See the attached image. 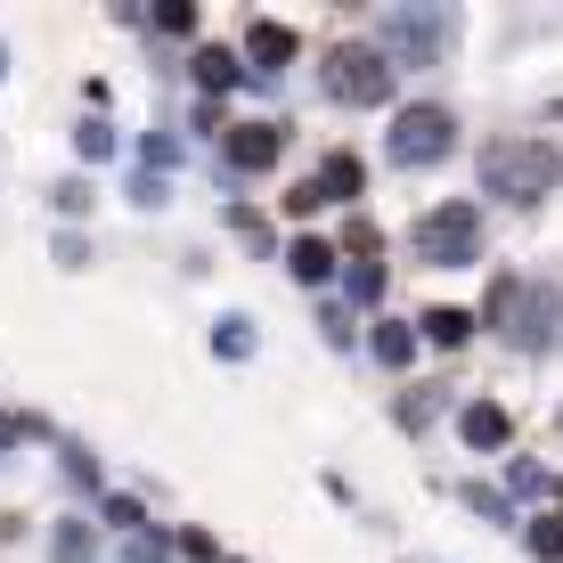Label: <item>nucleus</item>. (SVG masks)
Here are the masks:
<instances>
[{"label":"nucleus","instance_id":"9d476101","mask_svg":"<svg viewBox=\"0 0 563 563\" xmlns=\"http://www.w3.org/2000/svg\"><path fill=\"white\" fill-rule=\"evenodd\" d=\"M286 262H295L302 286H327V278H335V245H327V238H295V254H286Z\"/></svg>","mask_w":563,"mask_h":563},{"label":"nucleus","instance_id":"1a4fd4ad","mask_svg":"<svg viewBox=\"0 0 563 563\" xmlns=\"http://www.w3.org/2000/svg\"><path fill=\"white\" fill-rule=\"evenodd\" d=\"M417 327H424V343H450V352H457V343L474 335V310H457V302H433Z\"/></svg>","mask_w":563,"mask_h":563},{"label":"nucleus","instance_id":"0eeeda50","mask_svg":"<svg viewBox=\"0 0 563 563\" xmlns=\"http://www.w3.org/2000/svg\"><path fill=\"white\" fill-rule=\"evenodd\" d=\"M457 433L474 441V450H507V433H515V417L498 409V400H474V409L457 417Z\"/></svg>","mask_w":563,"mask_h":563},{"label":"nucleus","instance_id":"9b49d317","mask_svg":"<svg viewBox=\"0 0 563 563\" xmlns=\"http://www.w3.org/2000/svg\"><path fill=\"white\" fill-rule=\"evenodd\" d=\"M319 197H327V205L360 197V155H327V164H319Z\"/></svg>","mask_w":563,"mask_h":563},{"label":"nucleus","instance_id":"20e7f679","mask_svg":"<svg viewBox=\"0 0 563 563\" xmlns=\"http://www.w3.org/2000/svg\"><path fill=\"white\" fill-rule=\"evenodd\" d=\"M474 245H482V221H474V205H441V212H424L417 221V254L424 262H474Z\"/></svg>","mask_w":563,"mask_h":563},{"label":"nucleus","instance_id":"a211bd4d","mask_svg":"<svg viewBox=\"0 0 563 563\" xmlns=\"http://www.w3.org/2000/svg\"><path fill=\"white\" fill-rule=\"evenodd\" d=\"M352 295H360V302H376V295H384V269H376V262H360V269H352Z\"/></svg>","mask_w":563,"mask_h":563},{"label":"nucleus","instance_id":"7ed1b4c3","mask_svg":"<svg viewBox=\"0 0 563 563\" xmlns=\"http://www.w3.org/2000/svg\"><path fill=\"white\" fill-rule=\"evenodd\" d=\"M441 42H450V16L441 9H384V57L393 66H433L441 57Z\"/></svg>","mask_w":563,"mask_h":563},{"label":"nucleus","instance_id":"ddd939ff","mask_svg":"<svg viewBox=\"0 0 563 563\" xmlns=\"http://www.w3.org/2000/svg\"><path fill=\"white\" fill-rule=\"evenodd\" d=\"M197 82L205 90H229V82H238V57H229V49H197Z\"/></svg>","mask_w":563,"mask_h":563},{"label":"nucleus","instance_id":"4468645a","mask_svg":"<svg viewBox=\"0 0 563 563\" xmlns=\"http://www.w3.org/2000/svg\"><path fill=\"white\" fill-rule=\"evenodd\" d=\"M409 352H417V343H409V327H393V319H384V327H376V360H384V367H409Z\"/></svg>","mask_w":563,"mask_h":563},{"label":"nucleus","instance_id":"dca6fc26","mask_svg":"<svg viewBox=\"0 0 563 563\" xmlns=\"http://www.w3.org/2000/svg\"><path fill=\"white\" fill-rule=\"evenodd\" d=\"M155 25H164V33H197V9H188V0H164V9H155Z\"/></svg>","mask_w":563,"mask_h":563},{"label":"nucleus","instance_id":"6ab92c4d","mask_svg":"<svg viewBox=\"0 0 563 563\" xmlns=\"http://www.w3.org/2000/svg\"><path fill=\"white\" fill-rule=\"evenodd\" d=\"M343 245H352V254H376L384 238H376V221H352V229H343Z\"/></svg>","mask_w":563,"mask_h":563},{"label":"nucleus","instance_id":"423d86ee","mask_svg":"<svg viewBox=\"0 0 563 563\" xmlns=\"http://www.w3.org/2000/svg\"><path fill=\"white\" fill-rule=\"evenodd\" d=\"M286 155V123H238L229 131V164L238 172H269Z\"/></svg>","mask_w":563,"mask_h":563},{"label":"nucleus","instance_id":"aec40b11","mask_svg":"<svg viewBox=\"0 0 563 563\" xmlns=\"http://www.w3.org/2000/svg\"><path fill=\"white\" fill-rule=\"evenodd\" d=\"M319 205H327V197H319V172H310V180L295 188V197H286V212H319Z\"/></svg>","mask_w":563,"mask_h":563},{"label":"nucleus","instance_id":"f3484780","mask_svg":"<svg viewBox=\"0 0 563 563\" xmlns=\"http://www.w3.org/2000/svg\"><path fill=\"white\" fill-rule=\"evenodd\" d=\"M74 140H82V155H90V164H99V155H114V131H107V123H82Z\"/></svg>","mask_w":563,"mask_h":563},{"label":"nucleus","instance_id":"f03ea898","mask_svg":"<svg viewBox=\"0 0 563 563\" xmlns=\"http://www.w3.org/2000/svg\"><path fill=\"white\" fill-rule=\"evenodd\" d=\"M393 57L384 49H367V42H343V49H327V90H335L343 107H384L393 99Z\"/></svg>","mask_w":563,"mask_h":563},{"label":"nucleus","instance_id":"39448f33","mask_svg":"<svg viewBox=\"0 0 563 563\" xmlns=\"http://www.w3.org/2000/svg\"><path fill=\"white\" fill-rule=\"evenodd\" d=\"M450 140H457L450 107H400V123H393V164H433V155H450Z\"/></svg>","mask_w":563,"mask_h":563},{"label":"nucleus","instance_id":"2eb2a0df","mask_svg":"<svg viewBox=\"0 0 563 563\" xmlns=\"http://www.w3.org/2000/svg\"><path fill=\"white\" fill-rule=\"evenodd\" d=\"M531 555H539V563H563V522H555V515L531 522Z\"/></svg>","mask_w":563,"mask_h":563},{"label":"nucleus","instance_id":"f257e3e1","mask_svg":"<svg viewBox=\"0 0 563 563\" xmlns=\"http://www.w3.org/2000/svg\"><path fill=\"white\" fill-rule=\"evenodd\" d=\"M555 180H563V155L548 140H498V147H482V188H490V197L531 205V197H548Z\"/></svg>","mask_w":563,"mask_h":563},{"label":"nucleus","instance_id":"6e6552de","mask_svg":"<svg viewBox=\"0 0 563 563\" xmlns=\"http://www.w3.org/2000/svg\"><path fill=\"white\" fill-rule=\"evenodd\" d=\"M245 49L262 57V74H278L286 57H295V25H269V16H262V25H245Z\"/></svg>","mask_w":563,"mask_h":563},{"label":"nucleus","instance_id":"4be33fe9","mask_svg":"<svg viewBox=\"0 0 563 563\" xmlns=\"http://www.w3.org/2000/svg\"><path fill=\"white\" fill-rule=\"evenodd\" d=\"M0 66H9V57H0Z\"/></svg>","mask_w":563,"mask_h":563},{"label":"nucleus","instance_id":"f8f14e48","mask_svg":"<svg viewBox=\"0 0 563 563\" xmlns=\"http://www.w3.org/2000/svg\"><path fill=\"white\" fill-rule=\"evenodd\" d=\"M49 555H57V563H90V555H99V539H90V522H57Z\"/></svg>","mask_w":563,"mask_h":563},{"label":"nucleus","instance_id":"412c9836","mask_svg":"<svg viewBox=\"0 0 563 563\" xmlns=\"http://www.w3.org/2000/svg\"><path fill=\"white\" fill-rule=\"evenodd\" d=\"M123 563H164V555H155V548H131V555H123Z\"/></svg>","mask_w":563,"mask_h":563}]
</instances>
